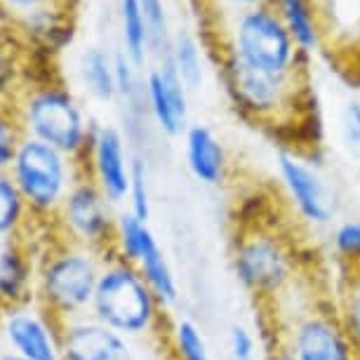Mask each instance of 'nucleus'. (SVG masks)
<instances>
[{"label":"nucleus","instance_id":"7ed1b4c3","mask_svg":"<svg viewBox=\"0 0 360 360\" xmlns=\"http://www.w3.org/2000/svg\"><path fill=\"white\" fill-rule=\"evenodd\" d=\"M221 52L231 54L250 69L281 78L304 76L311 64V59L299 52L274 5L231 15L224 31Z\"/></svg>","mask_w":360,"mask_h":360},{"label":"nucleus","instance_id":"6e6552de","mask_svg":"<svg viewBox=\"0 0 360 360\" xmlns=\"http://www.w3.org/2000/svg\"><path fill=\"white\" fill-rule=\"evenodd\" d=\"M278 337L295 360H360V346L344 316L325 304L304 302L276 314Z\"/></svg>","mask_w":360,"mask_h":360},{"label":"nucleus","instance_id":"4468645a","mask_svg":"<svg viewBox=\"0 0 360 360\" xmlns=\"http://www.w3.org/2000/svg\"><path fill=\"white\" fill-rule=\"evenodd\" d=\"M62 360H137L132 339L94 321L80 316L62 323Z\"/></svg>","mask_w":360,"mask_h":360},{"label":"nucleus","instance_id":"4be33fe9","mask_svg":"<svg viewBox=\"0 0 360 360\" xmlns=\"http://www.w3.org/2000/svg\"><path fill=\"white\" fill-rule=\"evenodd\" d=\"M118 31H120V50L139 66L148 69L151 62V33H148L146 19L141 15L137 0H118Z\"/></svg>","mask_w":360,"mask_h":360},{"label":"nucleus","instance_id":"0eeeda50","mask_svg":"<svg viewBox=\"0 0 360 360\" xmlns=\"http://www.w3.org/2000/svg\"><path fill=\"white\" fill-rule=\"evenodd\" d=\"M10 176L36 217H57L59 207L80 176L76 158L54 146L24 137L10 167Z\"/></svg>","mask_w":360,"mask_h":360},{"label":"nucleus","instance_id":"cd10ccee","mask_svg":"<svg viewBox=\"0 0 360 360\" xmlns=\"http://www.w3.org/2000/svg\"><path fill=\"white\" fill-rule=\"evenodd\" d=\"M113 71H115V90H118V99L125 101V104H132L134 99H141L144 71H141L123 50H113Z\"/></svg>","mask_w":360,"mask_h":360},{"label":"nucleus","instance_id":"473e14b6","mask_svg":"<svg viewBox=\"0 0 360 360\" xmlns=\"http://www.w3.org/2000/svg\"><path fill=\"white\" fill-rule=\"evenodd\" d=\"M54 5H66V0H0V8L15 15L17 19L31 15V12L54 8Z\"/></svg>","mask_w":360,"mask_h":360},{"label":"nucleus","instance_id":"393cba45","mask_svg":"<svg viewBox=\"0 0 360 360\" xmlns=\"http://www.w3.org/2000/svg\"><path fill=\"white\" fill-rule=\"evenodd\" d=\"M330 248L351 271H360V217H344L330 229Z\"/></svg>","mask_w":360,"mask_h":360},{"label":"nucleus","instance_id":"6ab92c4d","mask_svg":"<svg viewBox=\"0 0 360 360\" xmlns=\"http://www.w3.org/2000/svg\"><path fill=\"white\" fill-rule=\"evenodd\" d=\"M285 29L290 31L304 57L314 59V54L325 43V26L321 19V8L316 0H271Z\"/></svg>","mask_w":360,"mask_h":360},{"label":"nucleus","instance_id":"e433bc0d","mask_svg":"<svg viewBox=\"0 0 360 360\" xmlns=\"http://www.w3.org/2000/svg\"><path fill=\"white\" fill-rule=\"evenodd\" d=\"M0 360H24V358H19L15 353H8V351H0Z\"/></svg>","mask_w":360,"mask_h":360},{"label":"nucleus","instance_id":"bb28decb","mask_svg":"<svg viewBox=\"0 0 360 360\" xmlns=\"http://www.w3.org/2000/svg\"><path fill=\"white\" fill-rule=\"evenodd\" d=\"M125 210H130L134 217L144 221H151L153 214V198H151V181H148V167L146 160L134 155L132 165V179H130V193H127Z\"/></svg>","mask_w":360,"mask_h":360},{"label":"nucleus","instance_id":"a211bd4d","mask_svg":"<svg viewBox=\"0 0 360 360\" xmlns=\"http://www.w3.org/2000/svg\"><path fill=\"white\" fill-rule=\"evenodd\" d=\"M78 85L87 99L97 104H113L118 101L115 90V71H113V52L104 45L90 43L80 50L76 59Z\"/></svg>","mask_w":360,"mask_h":360},{"label":"nucleus","instance_id":"7c9ffc66","mask_svg":"<svg viewBox=\"0 0 360 360\" xmlns=\"http://www.w3.org/2000/svg\"><path fill=\"white\" fill-rule=\"evenodd\" d=\"M24 137L26 134L22 130L17 113L8 111V108H0V172H10Z\"/></svg>","mask_w":360,"mask_h":360},{"label":"nucleus","instance_id":"412c9836","mask_svg":"<svg viewBox=\"0 0 360 360\" xmlns=\"http://www.w3.org/2000/svg\"><path fill=\"white\" fill-rule=\"evenodd\" d=\"M64 8L66 5H54V8H45L31 12L26 17H19L17 22L31 43L50 52H62L73 40V24Z\"/></svg>","mask_w":360,"mask_h":360},{"label":"nucleus","instance_id":"dca6fc26","mask_svg":"<svg viewBox=\"0 0 360 360\" xmlns=\"http://www.w3.org/2000/svg\"><path fill=\"white\" fill-rule=\"evenodd\" d=\"M36 281L38 266L29 248L19 240H8L0 248V304L8 307H22V304L36 302Z\"/></svg>","mask_w":360,"mask_h":360},{"label":"nucleus","instance_id":"423d86ee","mask_svg":"<svg viewBox=\"0 0 360 360\" xmlns=\"http://www.w3.org/2000/svg\"><path fill=\"white\" fill-rule=\"evenodd\" d=\"M302 78L271 76L240 64L226 52L219 54V80L231 106L243 118L264 127H276L295 118L302 106Z\"/></svg>","mask_w":360,"mask_h":360},{"label":"nucleus","instance_id":"f704fd0d","mask_svg":"<svg viewBox=\"0 0 360 360\" xmlns=\"http://www.w3.org/2000/svg\"><path fill=\"white\" fill-rule=\"evenodd\" d=\"M221 10H226L229 15H236V12L243 10H252V8H262V5H271V0H217Z\"/></svg>","mask_w":360,"mask_h":360},{"label":"nucleus","instance_id":"f257e3e1","mask_svg":"<svg viewBox=\"0 0 360 360\" xmlns=\"http://www.w3.org/2000/svg\"><path fill=\"white\" fill-rule=\"evenodd\" d=\"M231 274L259 307H276L297 288L299 262L278 231L248 226L231 243Z\"/></svg>","mask_w":360,"mask_h":360},{"label":"nucleus","instance_id":"72a5a7b5","mask_svg":"<svg viewBox=\"0 0 360 360\" xmlns=\"http://www.w3.org/2000/svg\"><path fill=\"white\" fill-rule=\"evenodd\" d=\"M344 323L349 325L351 335L356 337V342L360 346V290H353V295H349V304L344 311Z\"/></svg>","mask_w":360,"mask_h":360},{"label":"nucleus","instance_id":"5701e85b","mask_svg":"<svg viewBox=\"0 0 360 360\" xmlns=\"http://www.w3.org/2000/svg\"><path fill=\"white\" fill-rule=\"evenodd\" d=\"M31 210L12 181L10 172H0V240H15L26 226Z\"/></svg>","mask_w":360,"mask_h":360},{"label":"nucleus","instance_id":"9b49d317","mask_svg":"<svg viewBox=\"0 0 360 360\" xmlns=\"http://www.w3.org/2000/svg\"><path fill=\"white\" fill-rule=\"evenodd\" d=\"M62 323L38 302L8 307L0 318V342L8 353L24 360H62Z\"/></svg>","mask_w":360,"mask_h":360},{"label":"nucleus","instance_id":"ddd939ff","mask_svg":"<svg viewBox=\"0 0 360 360\" xmlns=\"http://www.w3.org/2000/svg\"><path fill=\"white\" fill-rule=\"evenodd\" d=\"M141 101L162 137L179 139L191 125V92L165 57L155 59V64L146 69Z\"/></svg>","mask_w":360,"mask_h":360},{"label":"nucleus","instance_id":"c9c22d12","mask_svg":"<svg viewBox=\"0 0 360 360\" xmlns=\"http://www.w3.org/2000/svg\"><path fill=\"white\" fill-rule=\"evenodd\" d=\"M264 360H295L290 349L281 342V337H276L274 342L264 346Z\"/></svg>","mask_w":360,"mask_h":360},{"label":"nucleus","instance_id":"a878e982","mask_svg":"<svg viewBox=\"0 0 360 360\" xmlns=\"http://www.w3.org/2000/svg\"><path fill=\"white\" fill-rule=\"evenodd\" d=\"M141 15L146 19L148 33H151V54L153 59L165 57L167 45L172 40V26H169V12L165 0H137Z\"/></svg>","mask_w":360,"mask_h":360},{"label":"nucleus","instance_id":"f8f14e48","mask_svg":"<svg viewBox=\"0 0 360 360\" xmlns=\"http://www.w3.org/2000/svg\"><path fill=\"white\" fill-rule=\"evenodd\" d=\"M83 158H87V172L83 174L99 186L111 205L123 210L130 193L134 165V155L130 153L123 130L115 125H94Z\"/></svg>","mask_w":360,"mask_h":360},{"label":"nucleus","instance_id":"2f4dec72","mask_svg":"<svg viewBox=\"0 0 360 360\" xmlns=\"http://www.w3.org/2000/svg\"><path fill=\"white\" fill-rule=\"evenodd\" d=\"M17 76H19V69H17V62L12 57V52L8 47L0 45V101L8 99L17 87Z\"/></svg>","mask_w":360,"mask_h":360},{"label":"nucleus","instance_id":"2eb2a0df","mask_svg":"<svg viewBox=\"0 0 360 360\" xmlns=\"http://www.w3.org/2000/svg\"><path fill=\"white\" fill-rule=\"evenodd\" d=\"M184 162L193 181L205 188H219L229 179L231 158L224 139L207 123H191L181 134Z\"/></svg>","mask_w":360,"mask_h":360},{"label":"nucleus","instance_id":"f03ea898","mask_svg":"<svg viewBox=\"0 0 360 360\" xmlns=\"http://www.w3.org/2000/svg\"><path fill=\"white\" fill-rule=\"evenodd\" d=\"M162 311L165 307L148 288L139 269L108 252L87 316L134 342L158 330Z\"/></svg>","mask_w":360,"mask_h":360},{"label":"nucleus","instance_id":"9d476101","mask_svg":"<svg viewBox=\"0 0 360 360\" xmlns=\"http://www.w3.org/2000/svg\"><path fill=\"white\" fill-rule=\"evenodd\" d=\"M115 217H118V207L111 205L99 186L85 174L76 179L57 212L64 236L71 243L97 250L101 255L111 252Z\"/></svg>","mask_w":360,"mask_h":360},{"label":"nucleus","instance_id":"f3484780","mask_svg":"<svg viewBox=\"0 0 360 360\" xmlns=\"http://www.w3.org/2000/svg\"><path fill=\"white\" fill-rule=\"evenodd\" d=\"M132 264L139 269V274L144 276V281L148 283V288L153 290V295L158 297V302L162 307L172 309L179 304V297H181L179 278H176L172 262H169L165 248L160 245V238L153 229H151V233L146 236V240L141 243L139 252L134 257Z\"/></svg>","mask_w":360,"mask_h":360},{"label":"nucleus","instance_id":"1a4fd4ad","mask_svg":"<svg viewBox=\"0 0 360 360\" xmlns=\"http://www.w3.org/2000/svg\"><path fill=\"white\" fill-rule=\"evenodd\" d=\"M276 172L299 221L316 231H330L335 226L342 200L321 165L297 148H281L276 153Z\"/></svg>","mask_w":360,"mask_h":360},{"label":"nucleus","instance_id":"c85d7f7f","mask_svg":"<svg viewBox=\"0 0 360 360\" xmlns=\"http://www.w3.org/2000/svg\"><path fill=\"white\" fill-rule=\"evenodd\" d=\"M337 134L346 155L360 162V94L349 97L339 108Z\"/></svg>","mask_w":360,"mask_h":360},{"label":"nucleus","instance_id":"39448f33","mask_svg":"<svg viewBox=\"0 0 360 360\" xmlns=\"http://www.w3.org/2000/svg\"><path fill=\"white\" fill-rule=\"evenodd\" d=\"M15 113L26 137L45 141L76 160L85 155L94 125L71 87L54 80L33 85L22 92Z\"/></svg>","mask_w":360,"mask_h":360},{"label":"nucleus","instance_id":"4c0bfd02","mask_svg":"<svg viewBox=\"0 0 360 360\" xmlns=\"http://www.w3.org/2000/svg\"><path fill=\"white\" fill-rule=\"evenodd\" d=\"M3 311H5V307H3V304H0V318H3Z\"/></svg>","mask_w":360,"mask_h":360},{"label":"nucleus","instance_id":"c756f323","mask_svg":"<svg viewBox=\"0 0 360 360\" xmlns=\"http://www.w3.org/2000/svg\"><path fill=\"white\" fill-rule=\"evenodd\" d=\"M229 360H264L262 339L245 323H233L226 335Z\"/></svg>","mask_w":360,"mask_h":360},{"label":"nucleus","instance_id":"20e7f679","mask_svg":"<svg viewBox=\"0 0 360 360\" xmlns=\"http://www.w3.org/2000/svg\"><path fill=\"white\" fill-rule=\"evenodd\" d=\"M104 257L106 255L97 250L71 240L50 250L45 257H40L38 264L36 302L59 323L87 316L97 292Z\"/></svg>","mask_w":360,"mask_h":360},{"label":"nucleus","instance_id":"aec40b11","mask_svg":"<svg viewBox=\"0 0 360 360\" xmlns=\"http://www.w3.org/2000/svg\"><path fill=\"white\" fill-rule=\"evenodd\" d=\"M162 59V57H160ZM165 59L172 64L176 76L188 87V92H198L207 80V59L200 38L191 29H176L167 45Z\"/></svg>","mask_w":360,"mask_h":360},{"label":"nucleus","instance_id":"b1692460","mask_svg":"<svg viewBox=\"0 0 360 360\" xmlns=\"http://www.w3.org/2000/svg\"><path fill=\"white\" fill-rule=\"evenodd\" d=\"M169 346H172L174 360H212L205 332L188 316L174 318L169 328Z\"/></svg>","mask_w":360,"mask_h":360}]
</instances>
